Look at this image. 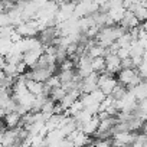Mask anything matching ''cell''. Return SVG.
I'll list each match as a JSON object with an SVG mask.
<instances>
[{"label": "cell", "mask_w": 147, "mask_h": 147, "mask_svg": "<svg viewBox=\"0 0 147 147\" xmlns=\"http://www.w3.org/2000/svg\"><path fill=\"white\" fill-rule=\"evenodd\" d=\"M146 62H147V61H146Z\"/></svg>", "instance_id": "26"}, {"label": "cell", "mask_w": 147, "mask_h": 147, "mask_svg": "<svg viewBox=\"0 0 147 147\" xmlns=\"http://www.w3.org/2000/svg\"><path fill=\"white\" fill-rule=\"evenodd\" d=\"M0 3H2V0H0Z\"/></svg>", "instance_id": "25"}, {"label": "cell", "mask_w": 147, "mask_h": 147, "mask_svg": "<svg viewBox=\"0 0 147 147\" xmlns=\"http://www.w3.org/2000/svg\"><path fill=\"white\" fill-rule=\"evenodd\" d=\"M42 53H43V49H29V51L23 52V62L26 63L28 68H32L38 62V59Z\"/></svg>", "instance_id": "8"}, {"label": "cell", "mask_w": 147, "mask_h": 147, "mask_svg": "<svg viewBox=\"0 0 147 147\" xmlns=\"http://www.w3.org/2000/svg\"><path fill=\"white\" fill-rule=\"evenodd\" d=\"M117 84H118V80L114 78V75H111V74H108V72L100 74V77H98V88L105 95H110Z\"/></svg>", "instance_id": "1"}, {"label": "cell", "mask_w": 147, "mask_h": 147, "mask_svg": "<svg viewBox=\"0 0 147 147\" xmlns=\"http://www.w3.org/2000/svg\"><path fill=\"white\" fill-rule=\"evenodd\" d=\"M66 94V90L61 85V87H55V88H51V91H49V98L51 100H53L55 102H59L62 98H63V95Z\"/></svg>", "instance_id": "13"}, {"label": "cell", "mask_w": 147, "mask_h": 147, "mask_svg": "<svg viewBox=\"0 0 147 147\" xmlns=\"http://www.w3.org/2000/svg\"><path fill=\"white\" fill-rule=\"evenodd\" d=\"M120 25L123 26V28H125L127 30H130L131 28H136V26H140V20L136 18V15L131 12V10H125V13H124V16H123V19H121V22H120Z\"/></svg>", "instance_id": "7"}, {"label": "cell", "mask_w": 147, "mask_h": 147, "mask_svg": "<svg viewBox=\"0 0 147 147\" xmlns=\"http://www.w3.org/2000/svg\"><path fill=\"white\" fill-rule=\"evenodd\" d=\"M137 137L136 131H118L113 134V146H128Z\"/></svg>", "instance_id": "2"}, {"label": "cell", "mask_w": 147, "mask_h": 147, "mask_svg": "<svg viewBox=\"0 0 147 147\" xmlns=\"http://www.w3.org/2000/svg\"><path fill=\"white\" fill-rule=\"evenodd\" d=\"M82 108H84V102L81 101V98H78V100H75V101L72 102V105L65 111V114H68V115H72V117H74L77 113H80Z\"/></svg>", "instance_id": "15"}, {"label": "cell", "mask_w": 147, "mask_h": 147, "mask_svg": "<svg viewBox=\"0 0 147 147\" xmlns=\"http://www.w3.org/2000/svg\"><path fill=\"white\" fill-rule=\"evenodd\" d=\"M100 117L97 115V114H94L87 123H84L82 124V127H81V130L87 134V136H90V137H92L97 131H98V127H100Z\"/></svg>", "instance_id": "6"}, {"label": "cell", "mask_w": 147, "mask_h": 147, "mask_svg": "<svg viewBox=\"0 0 147 147\" xmlns=\"http://www.w3.org/2000/svg\"><path fill=\"white\" fill-rule=\"evenodd\" d=\"M141 23H143V25H141V28H143L144 30H147V19H146L144 22H141Z\"/></svg>", "instance_id": "24"}, {"label": "cell", "mask_w": 147, "mask_h": 147, "mask_svg": "<svg viewBox=\"0 0 147 147\" xmlns=\"http://www.w3.org/2000/svg\"><path fill=\"white\" fill-rule=\"evenodd\" d=\"M125 7L123 6V5H118V6H111L110 9H108V12H107V15L115 22V23H120L121 22V19H123V16H124V13H125Z\"/></svg>", "instance_id": "11"}, {"label": "cell", "mask_w": 147, "mask_h": 147, "mask_svg": "<svg viewBox=\"0 0 147 147\" xmlns=\"http://www.w3.org/2000/svg\"><path fill=\"white\" fill-rule=\"evenodd\" d=\"M5 62H6V59H5V55H0V68H2V66L5 65Z\"/></svg>", "instance_id": "22"}, {"label": "cell", "mask_w": 147, "mask_h": 147, "mask_svg": "<svg viewBox=\"0 0 147 147\" xmlns=\"http://www.w3.org/2000/svg\"><path fill=\"white\" fill-rule=\"evenodd\" d=\"M92 71L98 72V74H102L105 72V56H97V58H92Z\"/></svg>", "instance_id": "12"}, {"label": "cell", "mask_w": 147, "mask_h": 147, "mask_svg": "<svg viewBox=\"0 0 147 147\" xmlns=\"http://www.w3.org/2000/svg\"><path fill=\"white\" fill-rule=\"evenodd\" d=\"M137 71H138V75L143 80H147V62L146 61H143V63L140 66H137Z\"/></svg>", "instance_id": "18"}, {"label": "cell", "mask_w": 147, "mask_h": 147, "mask_svg": "<svg viewBox=\"0 0 147 147\" xmlns=\"http://www.w3.org/2000/svg\"><path fill=\"white\" fill-rule=\"evenodd\" d=\"M138 108H141L143 111H146V113H147V97L138 101Z\"/></svg>", "instance_id": "21"}, {"label": "cell", "mask_w": 147, "mask_h": 147, "mask_svg": "<svg viewBox=\"0 0 147 147\" xmlns=\"http://www.w3.org/2000/svg\"><path fill=\"white\" fill-rule=\"evenodd\" d=\"M26 87H28V91L33 95H40L45 91V82H40V81H36V80L26 78Z\"/></svg>", "instance_id": "10"}, {"label": "cell", "mask_w": 147, "mask_h": 147, "mask_svg": "<svg viewBox=\"0 0 147 147\" xmlns=\"http://www.w3.org/2000/svg\"><path fill=\"white\" fill-rule=\"evenodd\" d=\"M20 120H22V115H20L18 111H9V113H6L5 117H3V121H5L6 128H15V127H19Z\"/></svg>", "instance_id": "9"}, {"label": "cell", "mask_w": 147, "mask_h": 147, "mask_svg": "<svg viewBox=\"0 0 147 147\" xmlns=\"http://www.w3.org/2000/svg\"><path fill=\"white\" fill-rule=\"evenodd\" d=\"M121 68H134L133 61H131V56H127V58L121 59Z\"/></svg>", "instance_id": "20"}, {"label": "cell", "mask_w": 147, "mask_h": 147, "mask_svg": "<svg viewBox=\"0 0 147 147\" xmlns=\"http://www.w3.org/2000/svg\"><path fill=\"white\" fill-rule=\"evenodd\" d=\"M98 77H100V74L92 71L88 77L82 78L81 81V92L85 94V92H92L94 90L98 88Z\"/></svg>", "instance_id": "4"}, {"label": "cell", "mask_w": 147, "mask_h": 147, "mask_svg": "<svg viewBox=\"0 0 147 147\" xmlns=\"http://www.w3.org/2000/svg\"><path fill=\"white\" fill-rule=\"evenodd\" d=\"M136 75H138V71L136 68H121L120 72L117 74V80H118L120 84L127 87L136 78Z\"/></svg>", "instance_id": "5"}, {"label": "cell", "mask_w": 147, "mask_h": 147, "mask_svg": "<svg viewBox=\"0 0 147 147\" xmlns=\"http://www.w3.org/2000/svg\"><path fill=\"white\" fill-rule=\"evenodd\" d=\"M51 2H53V3H56L58 6H61L63 2H66V0H51Z\"/></svg>", "instance_id": "23"}, {"label": "cell", "mask_w": 147, "mask_h": 147, "mask_svg": "<svg viewBox=\"0 0 147 147\" xmlns=\"http://www.w3.org/2000/svg\"><path fill=\"white\" fill-rule=\"evenodd\" d=\"M13 42L10 38H0V55H7L10 52V49L13 48Z\"/></svg>", "instance_id": "14"}, {"label": "cell", "mask_w": 147, "mask_h": 147, "mask_svg": "<svg viewBox=\"0 0 147 147\" xmlns=\"http://www.w3.org/2000/svg\"><path fill=\"white\" fill-rule=\"evenodd\" d=\"M121 69V58L117 53H107L105 55V72L115 75Z\"/></svg>", "instance_id": "3"}, {"label": "cell", "mask_w": 147, "mask_h": 147, "mask_svg": "<svg viewBox=\"0 0 147 147\" xmlns=\"http://www.w3.org/2000/svg\"><path fill=\"white\" fill-rule=\"evenodd\" d=\"M127 91H128V90H127V87L118 82V84L115 85V88L113 90L111 95L114 97V100H120V98H123V97L125 95V92H127Z\"/></svg>", "instance_id": "16"}, {"label": "cell", "mask_w": 147, "mask_h": 147, "mask_svg": "<svg viewBox=\"0 0 147 147\" xmlns=\"http://www.w3.org/2000/svg\"><path fill=\"white\" fill-rule=\"evenodd\" d=\"M117 55H118L121 59H124V58L130 56V48H118V51H117Z\"/></svg>", "instance_id": "19"}, {"label": "cell", "mask_w": 147, "mask_h": 147, "mask_svg": "<svg viewBox=\"0 0 147 147\" xmlns=\"http://www.w3.org/2000/svg\"><path fill=\"white\" fill-rule=\"evenodd\" d=\"M45 85H46L48 88L61 87V85H62V82H61V80H59V75H51V77L48 78V81L45 82Z\"/></svg>", "instance_id": "17"}]
</instances>
